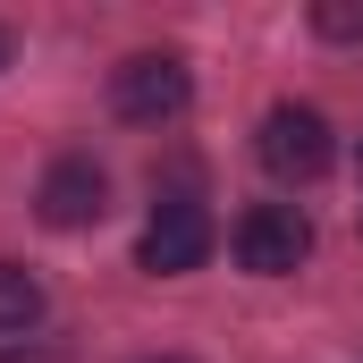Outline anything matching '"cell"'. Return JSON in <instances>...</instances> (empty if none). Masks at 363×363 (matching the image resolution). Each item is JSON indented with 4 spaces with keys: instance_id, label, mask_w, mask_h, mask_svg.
Wrapping results in <instances>:
<instances>
[{
    "instance_id": "2",
    "label": "cell",
    "mask_w": 363,
    "mask_h": 363,
    "mask_svg": "<svg viewBox=\"0 0 363 363\" xmlns=\"http://www.w3.org/2000/svg\"><path fill=\"white\" fill-rule=\"evenodd\" d=\"M254 152H262V169H271L279 186H313L321 169H330V118L313 110V101H279L271 118H262V135H254Z\"/></svg>"
},
{
    "instance_id": "4",
    "label": "cell",
    "mask_w": 363,
    "mask_h": 363,
    "mask_svg": "<svg viewBox=\"0 0 363 363\" xmlns=\"http://www.w3.org/2000/svg\"><path fill=\"white\" fill-rule=\"evenodd\" d=\"M203 254H211V211L203 203H152V220H144V237H135V262L152 279H178V271H203Z\"/></svg>"
},
{
    "instance_id": "5",
    "label": "cell",
    "mask_w": 363,
    "mask_h": 363,
    "mask_svg": "<svg viewBox=\"0 0 363 363\" xmlns=\"http://www.w3.org/2000/svg\"><path fill=\"white\" fill-rule=\"evenodd\" d=\"M34 211L51 220V228H93L101 211H110V178H101V161L93 152H60L43 186H34Z\"/></svg>"
},
{
    "instance_id": "9",
    "label": "cell",
    "mask_w": 363,
    "mask_h": 363,
    "mask_svg": "<svg viewBox=\"0 0 363 363\" xmlns=\"http://www.w3.org/2000/svg\"><path fill=\"white\" fill-rule=\"evenodd\" d=\"M152 363H186V355H152Z\"/></svg>"
},
{
    "instance_id": "7",
    "label": "cell",
    "mask_w": 363,
    "mask_h": 363,
    "mask_svg": "<svg viewBox=\"0 0 363 363\" xmlns=\"http://www.w3.org/2000/svg\"><path fill=\"white\" fill-rule=\"evenodd\" d=\"M313 34H330V43H363V0H313Z\"/></svg>"
},
{
    "instance_id": "8",
    "label": "cell",
    "mask_w": 363,
    "mask_h": 363,
    "mask_svg": "<svg viewBox=\"0 0 363 363\" xmlns=\"http://www.w3.org/2000/svg\"><path fill=\"white\" fill-rule=\"evenodd\" d=\"M0 68H9V26H0Z\"/></svg>"
},
{
    "instance_id": "1",
    "label": "cell",
    "mask_w": 363,
    "mask_h": 363,
    "mask_svg": "<svg viewBox=\"0 0 363 363\" xmlns=\"http://www.w3.org/2000/svg\"><path fill=\"white\" fill-rule=\"evenodd\" d=\"M186 101H194V77H186V60H169V51H135V60L110 68V110L127 127H169Z\"/></svg>"
},
{
    "instance_id": "6",
    "label": "cell",
    "mask_w": 363,
    "mask_h": 363,
    "mask_svg": "<svg viewBox=\"0 0 363 363\" xmlns=\"http://www.w3.org/2000/svg\"><path fill=\"white\" fill-rule=\"evenodd\" d=\"M34 321H43V279L26 271V262H0V330L26 338Z\"/></svg>"
},
{
    "instance_id": "3",
    "label": "cell",
    "mask_w": 363,
    "mask_h": 363,
    "mask_svg": "<svg viewBox=\"0 0 363 363\" xmlns=\"http://www.w3.org/2000/svg\"><path fill=\"white\" fill-rule=\"evenodd\" d=\"M237 271H254V279H287L304 254H313V220L296 211V203H254L245 220H237Z\"/></svg>"
},
{
    "instance_id": "10",
    "label": "cell",
    "mask_w": 363,
    "mask_h": 363,
    "mask_svg": "<svg viewBox=\"0 0 363 363\" xmlns=\"http://www.w3.org/2000/svg\"><path fill=\"white\" fill-rule=\"evenodd\" d=\"M355 169H363V144H355Z\"/></svg>"
}]
</instances>
